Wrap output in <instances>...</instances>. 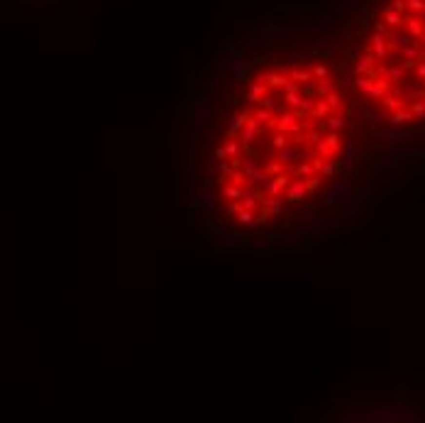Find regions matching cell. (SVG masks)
<instances>
[{"label":"cell","instance_id":"6da1fadb","mask_svg":"<svg viewBox=\"0 0 425 423\" xmlns=\"http://www.w3.org/2000/svg\"><path fill=\"white\" fill-rule=\"evenodd\" d=\"M347 130V91L328 61L291 59L262 69L215 152L220 208L247 230L279 221L337 171Z\"/></svg>","mask_w":425,"mask_h":423},{"label":"cell","instance_id":"7a4b0ae2","mask_svg":"<svg viewBox=\"0 0 425 423\" xmlns=\"http://www.w3.org/2000/svg\"><path fill=\"white\" fill-rule=\"evenodd\" d=\"M349 91L391 125L425 120V0H386L349 74Z\"/></svg>","mask_w":425,"mask_h":423}]
</instances>
